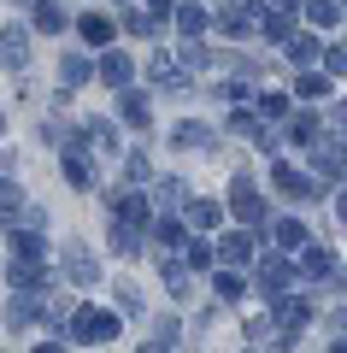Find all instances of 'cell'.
Masks as SVG:
<instances>
[{
	"instance_id": "obj_1",
	"label": "cell",
	"mask_w": 347,
	"mask_h": 353,
	"mask_svg": "<svg viewBox=\"0 0 347 353\" xmlns=\"http://www.w3.org/2000/svg\"><path fill=\"white\" fill-rule=\"evenodd\" d=\"M112 330H118L112 312H83V318H77V336H83V341H106Z\"/></svg>"
},
{
	"instance_id": "obj_2",
	"label": "cell",
	"mask_w": 347,
	"mask_h": 353,
	"mask_svg": "<svg viewBox=\"0 0 347 353\" xmlns=\"http://www.w3.org/2000/svg\"><path fill=\"white\" fill-rule=\"evenodd\" d=\"M83 36H88V41H106L112 30H106V18H88V24H83Z\"/></svg>"
}]
</instances>
